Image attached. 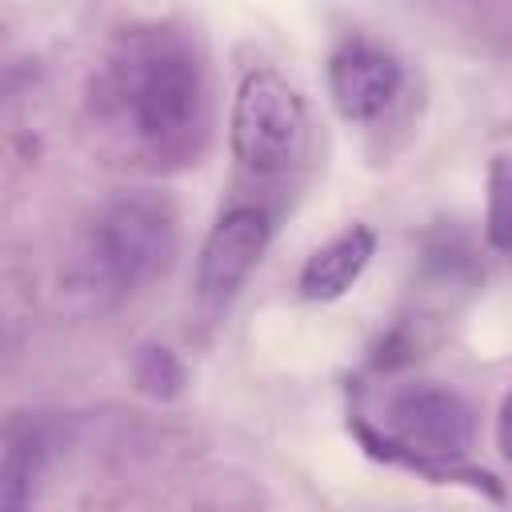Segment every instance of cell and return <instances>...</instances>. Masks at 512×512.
<instances>
[{
    "label": "cell",
    "mask_w": 512,
    "mask_h": 512,
    "mask_svg": "<svg viewBox=\"0 0 512 512\" xmlns=\"http://www.w3.org/2000/svg\"><path fill=\"white\" fill-rule=\"evenodd\" d=\"M108 104L140 148L160 160H180L196 152L208 124L204 64L176 32H140L108 68Z\"/></svg>",
    "instance_id": "6da1fadb"
},
{
    "label": "cell",
    "mask_w": 512,
    "mask_h": 512,
    "mask_svg": "<svg viewBox=\"0 0 512 512\" xmlns=\"http://www.w3.org/2000/svg\"><path fill=\"white\" fill-rule=\"evenodd\" d=\"M404 68L372 36H344L328 56V96L344 120H376L400 92Z\"/></svg>",
    "instance_id": "8992f818"
},
{
    "label": "cell",
    "mask_w": 512,
    "mask_h": 512,
    "mask_svg": "<svg viewBox=\"0 0 512 512\" xmlns=\"http://www.w3.org/2000/svg\"><path fill=\"white\" fill-rule=\"evenodd\" d=\"M176 248V220L172 208L156 196L128 192L112 200L92 228V260L96 272L112 288H136L168 268Z\"/></svg>",
    "instance_id": "277c9868"
},
{
    "label": "cell",
    "mask_w": 512,
    "mask_h": 512,
    "mask_svg": "<svg viewBox=\"0 0 512 512\" xmlns=\"http://www.w3.org/2000/svg\"><path fill=\"white\" fill-rule=\"evenodd\" d=\"M272 240V216L260 204H232L220 212V220L212 224V232L200 244V260H196V300L200 308L216 312L224 308L240 284L252 276V268L260 264L264 248Z\"/></svg>",
    "instance_id": "5b68a950"
},
{
    "label": "cell",
    "mask_w": 512,
    "mask_h": 512,
    "mask_svg": "<svg viewBox=\"0 0 512 512\" xmlns=\"http://www.w3.org/2000/svg\"><path fill=\"white\" fill-rule=\"evenodd\" d=\"M496 448H500V456L512 464V392L504 396L500 416H496Z\"/></svg>",
    "instance_id": "30bf717a"
},
{
    "label": "cell",
    "mask_w": 512,
    "mask_h": 512,
    "mask_svg": "<svg viewBox=\"0 0 512 512\" xmlns=\"http://www.w3.org/2000/svg\"><path fill=\"white\" fill-rule=\"evenodd\" d=\"M352 432L360 436L364 452L376 460L400 464L436 484L464 480L468 488L488 492L492 500H504V488L496 484L492 472L464 464V452L472 444V408L464 404L460 392L436 380H416L392 392L384 424H368L356 416Z\"/></svg>",
    "instance_id": "7a4b0ae2"
},
{
    "label": "cell",
    "mask_w": 512,
    "mask_h": 512,
    "mask_svg": "<svg viewBox=\"0 0 512 512\" xmlns=\"http://www.w3.org/2000/svg\"><path fill=\"white\" fill-rule=\"evenodd\" d=\"M228 144L248 176L288 172L308 144V104L300 88L276 68H252L240 76L228 116Z\"/></svg>",
    "instance_id": "3957f363"
},
{
    "label": "cell",
    "mask_w": 512,
    "mask_h": 512,
    "mask_svg": "<svg viewBox=\"0 0 512 512\" xmlns=\"http://www.w3.org/2000/svg\"><path fill=\"white\" fill-rule=\"evenodd\" d=\"M376 252V232L368 224H348L344 232H336L328 244H320L304 268H300V296L312 300V304H328V300H340L356 280L360 272L368 268Z\"/></svg>",
    "instance_id": "52a82bcc"
},
{
    "label": "cell",
    "mask_w": 512,
    "mask_h": 512,
    "mask_svg": "<svg viewBox=\"0 0 512 512\" xmlns=\"http://www.w3.org/2000/svg\"><path fill=\"white\" fill-rule=\"evenodd\" d=\"M136 380L152 396H176L184 384V368L176 364V356L168 348H144L136 360Z\"/></svg>",
    "instance_id": "9c48e42d"
},
{
    "label": "cell",
    "mask_w": 512,
    "mask_h": 512,
    "mask_svg": "<svg viewBox=\"0 0 512 512\" xmlns=\"http://www.w3.org/2000/svg\"><path fill=\"white\" fill-rule=\"evenodd\" d=\"M484 236L496 252H512V156H492L488 164Z\"/></svg>",
    "instance_id": "ba28073f"
}]
</instances>
